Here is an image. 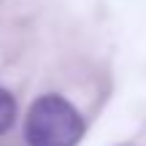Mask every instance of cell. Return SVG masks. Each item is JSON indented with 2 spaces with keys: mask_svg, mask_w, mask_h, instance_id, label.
I'll use <instances>...</instances> for the list:
<instances>
[{
  "mask_svg": "<svg viewBox=\"0 0 146 146\" xmlns=\"http://www.w3.org/2000/svg\"><path fill=\"white\" fill-rule=\"evenodd\" d=\"M81 135V114L60 95H43L27 111L25 138L30 146H76Z\"/></svg>",
  "mask_w": 146,
  "mask_h": 146,
  "instance_id": "cell-1",
  "label": "cell"
},
{
  "mask_svg": "<svg viewBox=\"0 0 146 146\" xmlns=\"http://www.w3.org/2000/svg\"><path fill=\"white\" fill-rule=\"evenodd\" d=\"M16 119V100L5 87H0V133H5Z\"/></svg>",
  "mask_w": 146,
  "mask_h": 146,
  "instance_id": "cell-2",
  "label": "cell"
}]
</instances>
